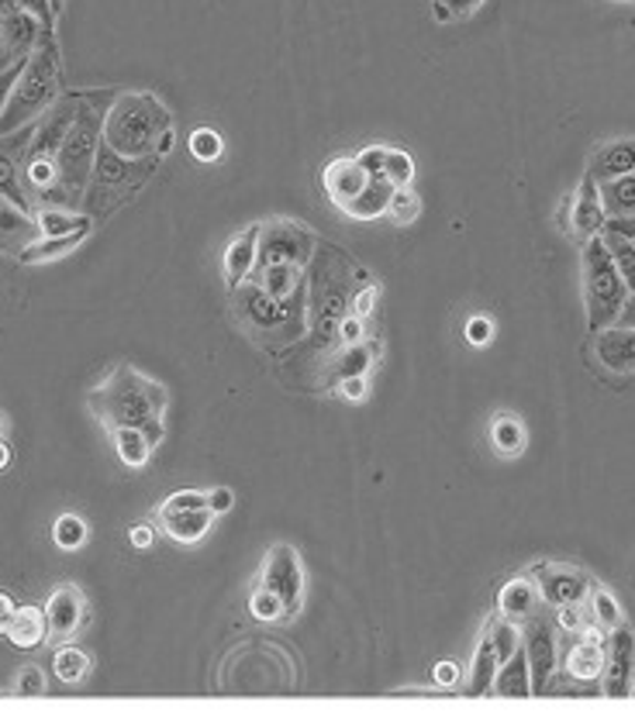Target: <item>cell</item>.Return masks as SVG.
Wrapping results in <instances>:
<instances>
[{
	"instance_id": "6da1fadb",
	"label": "cell",
	"mask_w": 635,
	"mask_h": 720,
	"mask_svg": "<svg viewBox=\"0 0 635 720\" xmlns=\"http://www.w3.org/2000/svg\"><path fill=\"white\" fill-rule=\"evenodd\" d=\"M87 403L108 431L111 428H142L152 445L163 442V434H166L163 414L169 407V394H166L163 383L145 376L142 369H135L129 363L114 366L90 390Z\"/></svg>"
},
{
	"instance_id": "7a4b0ae2",
	"label": "cell",
	"mask_w": 635,
	"mask_h": 720,
	"mask_svg": "<svg viewBox=\"0 0 635 720\" xmlns=\"http://www.w3.org/2000/svg\"><path fill=\"white\" fill-rule=\"evenodd\" d=\"M163 132H169V111L152 93L114 97V104L105 114V128H100L108 152L132 163L156 156V142Z\"/></svg>"
},
{
	"instance_id": "3957f363",
	"label": "cell",
	"mask_w": 635,
	"mask_h": 720,
	"mask_svg": "<svg viewBox=\"0 0 635 720\" xmlns=\"http://www.w3.org/2000/svg\"><path fill=\"white\" fill-rule=\"evenodd\" d=\"M59 53H56V42L39 35L35 48L21 63L18 73V84L8 97V108L0 114V139H8L14 132H21L24 124L42 118L48 108L59 100Z\"/></svg>"
},
{
	"instance_id": "277c9868",
	"label": "cell",
	"mask_w": 635,
	"mask_h": 720,
	"mask_svg": "<svg viewBox=\"0 0 635 720\" xmlns=\"http://www.w3.org/2000/svg\"><path fill=\"white\" fill-rule=\"evenodd\" d=\"M100 128H105V118H100L94 108L87 104H76V118L69 124V132L59 145V156H56V184L63 203H80L90 176L97 169V156H100Z\"/></svg>"
},
{
	"instance_id": "5b68a950",
	"label": "cell",
	"mask_w": 635,
	"mask_h": 720,
	"mask_svg": "<svg viewBox=\"0 0 635 720\" xmlns=\"http://www.w3.org/2000/svg\"><path fill=\"white\" fill-rule=\"evenodd\" d=\"M304 603V565L294 545H273L266 552L260 583L249 597V610L260 621H287Z\"/></svg>"
},
{
	"instance_id": "8992f818",
	"label": "cell",
	"mask_w": 635,
	"mask_h": 720,
	"mask_svg": "<svg viewBox=\"0 0 635 720\" xmlns=\"http://www.w3.org/2000/svg\"><path fill=\"white\" fill-rule=\"evenodd\" d=\"M580 266H583V303H588V331H604L612 328L622 314V303L628 297L625 279L607 252L604 239L594 235L583 242V255H580Z\"/></svg>"
},
{
	"instance_id": "52a82bcc",
	"label": "cell",
	"mask_w": 635,
	"mask_h": 720,
	"mask_svg": "<svg viewBox=\"0 0 635 720\" xmlns=\"http://www.w3.org/2000/svg\"><path fill=\"white\" fill-rule=\"evenodd\" d=\"M73 118H76V104H69V100L53 104L42 114V121L35 128V139H32L29 152H24V176H29V184L35 190H53L56 156H59V145L69 132Z\"/></svg>"
},
{
	"instance_id": "ba28073f",
	"label": "cell",
	"mask_w": 635,
	"mask_h": 720,
	"mask_svg": "<svg viewBox=\"0 0 635 720\" xmlns=\"http://www.w3.org/2000/svg\"><path fill=\"white\" fill-rule=\"evenodd\" d=\"M218 513L208 507V494L200 490H176L169 494L160 510H156V524L166 538L180 545H197L211 534Z\"/></svg>"
},
{
	"instance_id": "9c48e42d",
	"label": "cell",
	"mask_w": 635,
	"mask_h": 720,
	"mask_svg": "<svg viewBox=\"0 0 635 720\" xmlns=\"http://www.w3.org/2000/svg\"><path fill=\"white\" fill-rule=\"evenodd\" d=\"M315 255V235L308 228H300L297 221L287 218H273L260 228V255H256V269L270 263H294L304 269Z\"/></svg>"
},
{
	"instance_id": "30bf717a",
	"label": "cell",
	"mask_w": 635,
	"mask_h": 720,
	"mask_svg": "<svg viewBox=\"0 0 635 720\" xmlns=\"http://www.w3.org/2000/svg\"><path fill=\"white\" fill-rule=\"evenodd\" d=\"M604 697H632L635 693V631L618 624L607 631L604 645V673H601Z\"/></svg>"
},
{
	"instance_id": "8fae6325",
	"label": "cell",
	"mask_w": 635,
	"mask_h": 720,
	"mask_svg": "<svg viewBox=\"0 0 635 720\" xmlns=\"http://www.w3.org/2000/svg\"><path fill=\"white\" fill-rule=\"evenodd\" d=\"M528 576L539 586L543 603H549V607H583V600H588V594H591V576L573 569V565L539 562Z\"/></svg>"
},
{
	"instance_id": "7c38bea8",
	"label": "cell",
	"mask_w": 635,
	"mask_h": 720,
	"mask_svg": "<svg viewBox=\"0 0 635 720\" xmlns=\"http://www.w3.org/2000/svg\"><path fill=\"white\" fill-rule=\"evenodd\" d=\"M525 655H528V673H532V697L546 693L556 679V668H560V655H556V628L546 617H528V631H525Z\"/></svg>"
},
{
	"instance_id": "4fadbf2b",
	"label": "cell",
	"mask_w": 635,
	"mask_h": 720,
	"mask_svg": "<svg viewBox=\"0 0 635 720\" xmlns=\"http://www.w3.org/2000/svg\"><path fill=\"white\" fill-rule=\"evenodd\" d=\"M87 617V600H84V589L73 586V583H63L56 586L53 594H48V603H45V628H48V638L45 641H69L76 631H80Z\"/></svg>"
},
{
	"instance_id": "5bb4252c",
	"label": "cell",
	"mask_w": 635,
	"mask_h": 720,
	"mask_svg": "<svg viewBox=\"0 0 635 720\" xmlns=\"http://www.w3.org/2000/svg\"><path fill=\"white\" fill-rule=\"evenodd\" d=\"M577 641H573V649H570V655H567V662H563V668H567V676L573 679V683H598L601 679V673H604V631L594 624V628H583L580 634H573Z\"/></svg>"
},
{
	"instance_id": "9a60e30c",
	"label": "cell",
	"mask_w": 635,
	"mask_h": 720,
	"mask_svg": "<svg viewBox=\"0 0 635 720\" xmlns=\"http://www.w3.org/2000/svg\"><path fill=\"white\" fill-rule=\"evenodd\" d=\"M604 203H601V193H598V179L591 173H583L580 187L573 193V211H570V231L580 235L583 242L601 235L604 231Z\"/></svg>"
},
{
	"instance_id": "2e32d148",
	"label": "cell",
	"mask_w": 635,
	"mask_h": 720,
	"mask_svg": "<svg viewBox=\"0 0 635 720\" xmlns=\"http://www.w3.org/2000/svg\"><path fill=\"white\" fill-rule=\"evenodd\" d=\"M594 358L612 373H635V328H604L594 334Z\"/></svg>"
},
{
	"instance_id": "e0dca14e",
	"label": "cell",
	"mask_w": 635,
	"mask_h": 720,
	"mask_svg": "<svg viewBox=\"0 0 635 720\" xmlns=\"http://www.w3.org/2000/svg\"><path fill=\"white\" fill-rule=\"evenodd\" d=\"M260 228H263V221L260 224H249L245 231H239V235L228 242V248H225V259H221V266H225V279H228V287H242V283H249V276H252V269H256V255H260Z\"/></svg>"
},
{
	"instance_id": "ac0fdd59",
	"label": "cell",
	"mask_w": 635,
	"mask_h": 720,
	"mask_svg": "<svg viewBox=\"0 0 635 720\" xmlns=\"http://www.w3.org/2000/svg\"><path fill=\"white\" fill-rule=\"evenodd\" d=\"M370 184V173L355 163V159H332L325 169H321V187L328 193V200L336 203V208H346V203L363 193V187Z\"/></svg>"
},
{
	"instance_id": "d6986e66",
	"label": "cell",
	"mask_w": 635,
	"mask_h": 720,
	"mask_svg": "<svg viewBox=\"0 0 635 720\" xmlns=\"http://www.w3.org/2000/svg\"><path fill=\"white\" fill-rule=\"evenodd\" d=\"M543 607V597H539V586L532 583V579H512V583H504L501 586V594H497V613L504 617V621H528V617H536Z\"/></svg>"
},
{
	"instance_id": "ffe728a7",
	"label": "cell",
	"mask_w": 635,
	"mask_h": 720,
	"mask_svg": "<svg viewBox=\"0 0 635 720\" xmlns=\"http://www.w3.org/2000/svg\"><path fill=\"white\" fill-rule=\"evenodd\" d=\"M90 231H94V221L80 224L76 231H66V235H48V239L42 235L39 242L24 245L18 259H21V263H29V266H35V263H53V259H63V255H69L76 245H84V242L90 239Z\"/></svg>"
},
{
	"instance_id": "44dd1931",
	"label": "cell",
	"mask_w": 635,
	"mask_h": 720,
	"mask_svg": "<svg viewBox=\"0 0 635 720\" xmlns=\"http://www.w3.org/2000/svg\"><path fill=\"white\" fill-rule=\"evenodd\" d=\"M249 283H256V287L276 300V303H284L294 297V290L300 287V266L294 263H270V266H260V269H252Z\"/></svg>"
},
{
	"instance_id": "7402d4cb",
	"label": "cell",
	"mask_w": 635,
	"mask_h": 720,
	"mask_svg": "<svg viewBox=\"0 0 635 720\" xmlns=\"http://www.w3.org/2000/svg\"><path fill=\"white\" fill-rule=\"evenodd\" d=\"M497 668H501V655L494 645V634H491V628H484V638H480V645L473 652V665H470V683H467L470 697H484V693L494 689Z\"/></svg>"
},
{
	"instance_id": "603a6c76",
	"label": "cell",
	"mask_w": 635,
	"mask_h": 720,
	"mask_svg": "<svg viewBox=\"0 0 635 720\" xmlns=\"http://www.w3.org/2000/svg\"><path fill=\"white\" fill-rule=\"evenodd\" d=\"M598 184L601 179H612V176H625L635 173V139H618V142H607L594 152L591 169H588Z\"/></svg>"
},
{
	"instance_id": "cb8c5ba5",
	"label": "cell",
	"mask_w": 635,
	"mask_h": 720,
	"mask_svg": "<svg viewBox=\"0 0 635 720\" xmlns=\"http://www.w3.org/2000/svg\"><path fill=\"white\" fill-rule=\"evenodd\" d=\"M391 193H394V187L387 184L384 176H370V184L363 187V193H355L339 211L349 214L352 221H376L380 214H387Z\"/></svg>"
},
{
	"instance_id": "d4e9b609",
	"label": "cell",
	"mask_w": 635,
	"mask_h": 720,
	"mask_svg": "<svg viewBox=\"0 0 635 720\" xmlns=\"http://www.w3.org/2000/svg\"><path fill=\"white\" fill-rule=\"evenodd\" d=\"M494 693L497 697H532V673H528L525 645H518L501 662L497 676H494Z\"/></svg>"
},
{
	"instance_id": "484cf974",
	"label": "cell",
	"mask_w": 635,
	"mask_h": 720,
	"mask_svg": "<svg viewBox=\"0 0 635 720\" xmlns=\"http://www.w3.org/2000/svg\"><path fill=\"white\" fill-rule=\"evenodd\" d=\"M8 641L14 649H39L42 641L48 638V628H45V610L39 607H18L14 617H11V624H8Z\"/></svg>"
},
{
	"instance_id": "4316f807",
	"label": "cell",
	"mask_w": 635,
	"mask_h": 720,
	"mask_svg": "<svg viewBox=\"0 0 635 720\" xmlns=\"http://www.w3.org/2000/svg\"><path fill=\"white\" fill-rule=\"evenodd\" d=\"M598 193L604 203V218H632L635 214V173L601 179Z\"/></svg>"
},
{
	"instance_id": "83f0119b",
	"label": "cell",
	"mask_w": 635,
	"mask_h": 720,
	"mask_svg": "<svg viewBox=\"0 0 635 720\" xmlns=\"http://www.w3.org/2000/svg\"><path fill=\"white\" fill-rule=\"evenodd\" d=\"M111 442H114L118 458L129 469H145L152 452H156V445L149 442V434L142 428H111Z\"/></svg>"
},
{
	"instance_id": "f1b7e54d",
	"label": "cell",
	"mask_w": 635,
	"mask_h": 720,
	"mask_svg": "<svg viewBox=\"0 0 635 720\" xmlns=\"http://www.w3.org/2000/svg\"><path fill=\"white\" fill-rule=\"evenodd\" d=\"M373 358H376V345H370V342H360V345H352V348H342V355L332 358V366H328L325 383H328V387H336V383H342V379H349V376H363V373L373 366Z\"/></svg>"
},
{
	"instance_id": "f546056e",
	"label": "cell",
	"mask_w": 635,
	"mask_h": 720,
	"mask_svg": "<svg viewBox=\"0 0 635 720\" xmlns=\"http://www.w3.org/2000/svg\"><path fill=\"white\" fill-rule=\"evenodd\" d=\"M491 445L504 458L522 455L525 452V424L515 414H497L491 424Z\"/></svg>"
},
{
	"instance_id": "4dcf8cb0",
	"label": "cell",
	"mask_w": 635,
	"mask_h": 720,
	"mask_svg": "<svg viewBox=\"0 0 635 720\" xmlns=\"http://www.w3.org/2000/svg\"><path fill=\"white\" fill-rule=\"evenodd\" d=\"M53 668H56V676L66 686H76V683H84L90 676L94 662H90V655L84 649H76V645H69V641H63V645L56 649V655H53Z\"/></svg>"
},
{
	"instance_id": "1f68e13d",
	"label": "cell",
	"mask_w": 635,
	"mask_h": 720,
	"mask_svg": "<svg viewBox=\"0 0 635 720\" xmlns=\"http://www.w3.org/2000/svg\"><path fill=\"white\" fill-rule=\"evenodd\" d=\"M87 538H90V528L87 521L80 518V513H59L56 524H53V542L56 549L63 552H80L87 545Z\"/></svg>"
},
{
	"instance_id": "d6a6232c",
	"label": "cell",
	"mask_w": 635,
	"mask_h": 720,
	"mask_svg": "<svg viewBox=\"0 0 635 720\" xmlns=\"http://www.w3.org/2000/svg\"><path fill=\"white\" fill-rule=\"evenodd\" d=\"M588 603H591V613H594V624L601 631H612L622 624V607L615 600V594L607 586H598L591 583V594H588Z\"/></svg>"
},
{
	"instance_id": "836d02e7",
	"label": "cell",
	"mask_w": 635,
	"mask_h": 720,
	"mask_svg": "<svg viewBox=\"0 0 635 720\" xmlns=\"http://www.w3.org/2000/svg\"><path fill=\"white\" fill-rule=\"evenodd\" d=\"M601 239H604L607 252H612V259H615V266H618V273L625 279V287L632 293L635 290V242L625 239V235H615V231H601Z\"/></svg>"
},
{
	"instance_id": "e575fe53",
	"label": "cell",
	"mask_w": 635,
	"mask_h": 720,
	"mask_svg": "<svg viewBox=\"0 0 635 720\" xmlns=\"http://www.w3.org/2000/svg\"><path fill=\"white\" fill-rule=\"evenodd\" d=\"M90 218H84V214H73V211H66V208H42L39 211V218H35V224H39V231L48 239V235H66V231H76L80 224H87Z\"/></svg>"
},
{
	"instance_id": "d590c367",
	"label": "cell",
	"mask_w": 635,
	"mask_h": 720,
	"mask_svg": "<svg viewBox=\"0 0 635 720\" xmlns=\"http://www.w3.org/2000/svg\"><path fill=\"white\" fill-rule=\"evenodd\" d=\"M387 214H391L394 224H415L418 214H421V197H418L412 187H397V190L391 193Z\"/></svg>"
},
{
	"instance_id": "8d00e7d4",
	"label": "cell",
	"mask_w": 635,
	"mask_h": 720,
	"mask_svg": "<svg viewBox=\"0 0 635 720\" xmlns=\"http://www.w3.org/2000/svg\"><path fill=\"white\" fill-rule=\"evenodd\" d=\"M384 179L397 190V187H412L415 179V159L404 148H387L384 156Z\"/></svg>"
},
{
	"instance_id": "74e56055",
	"label": "cell",
	"mask_w": 635,
	"mask_h": 720,
	"mask_svg": "<svg viewBox=\"0 0 635 720\" xmlns=\"http://www.w3.org/2000/svg\"><path fill=\"white\" fill-rule=\"evenodd\" d=\"M187 145H190V156H194L197 163H208V166L218 163V159H221V152H225L221 135L211 132V128H197V132H190Z\"/></svg>"
},
{
	"instance_id": "f35d334b",
	"label": "cell",
	"mask_w": 635,
	"mask_h": 720,
	"mask_svg": "<svg viewBox=\"0 0 635 720\" xmlns=\"http://www.w3.org/2000/svg\"><path fill=\"white\" fill-rule=\"evenodd\" d=\"M336 331H339V345H342V348H352V345L366 342V318H360V314L346 311Z\"/></svg>"
},
{
	"instance_id": "ab89813d",
	"label": "cell",
	"mask_w": 635,
	"mask_h": 720,
	"mask_svg": "<svg viewBox=\"0 0 635 720\" xmlns=\"http://www.w3.org/2000/svg\"><path fill=\"white\" fill-rule=\"evenodd\" d=\"M484 0H431V11H436L439 21H452V18H470Z\"/></svg>"
},
{
	"instance_id": "60d3db41",
	"label": "cell",
	"mask_w": 635,
	"mask_h": 720,
	"mask_svg": "<svg viewBox=\"0 0 635 720\" xmlns=\"http://www.w3.org/2000/svg\"><path fill=\"white\" fill-rule=\"evenodd\" d=\"M14 689L21 693V697H39V693H45V673H42L39 665H24V668H18Z\"/></svg>"
},
{
	"instance_id": "b9f144b4",
	"label": "cell",
	"mask_w": 635,
	"mask_h": 720,
	"mask_svg": "<svg viewBox=\"0 0 635 720\" xmlns=\"http://www.w3.org/2000/svg\"><path fill=\"white\" fill-rule=\"evenodd\" d=\"M336 394H339L346 403H363V400L370 397V379H366V373H363V376H349V379L336 383Z\"/></svg>"
},
{
	"instance_id": "7bdbcfd3",
	"label": "cell",
	"mask_w": 635,
	"mask_h": 720,
	"mask_svg": "<svg viewBox=\"0 0 635 720\" xmlns=\"http://www.w3.org/2000/svg\"><path fill=\"white\" fill-rule=\"evenodd\" d=\"M491 339H494V321H491V318L477 314V318L467 321V342H470V345L484 348V345H491Z\"/></svg>"
},
{
	"instance_id": "ee69618b",
	"label": "cell",
	"mask_w": 635,
	"mask_h": 720,
	"mask_svg": "<svg viewBox=\"0 0 635 720\" xmlns=\"http://www.w3.org/2000/svg\"><path fill=\"white\" fill-rule=\"evenodd\" d=\"M18 11H29L32 18H39L45 29H56V8L53 0H18Z\"/></svg>"
},
{
	"instance_id": "f6af8a7d",
	"label": "cell",
	"mask_w": 635,
	"mask_h": 720,
	"mask_svg": "<svg viewBox=\"0 0 635 720\" xmlns=\"http://www.w3.org/2000/svg\"><path fill=\"white\" fill-rule=\"evenodd\" d=\"M384 156H387V145H370L355 156V163H360L370 176H384Z\"/></svg>"
},
{
	"instance_id": "bcb514c9",
	"label": "cell",
	"mask_w": 635,
	"mask_h": 720,
	"mask_svg": "<svg viewBox=\"0 0 635 720\" xmlns=\"http://www.w3.org/2000/svg\"><path fill=\"white\" fill-rule=\"evenodd\" d=\"M376 300H380V287H376V283H366V287L352 297V314L370 318V314H373V307H376Z\"/></svg>"
},
{
	"instance_id": "7dc6e473",
	"label": "cell",
	"mask_w": 635,
	"mask_h": 720,
	"mask_svg": "<svg viewBox=\"0 0 635 720\" xmlns=\"http://www.w3.org/2000/svg\"><path fill=\"white\" fill-rule=\"evenodd\" d=\"M556 628H560L563 634H580L583 631L580 607H556Z\"/></svg>"
},
{
	"instance_id": "c3c4849f",
	"label": "cell",
	"mask_w": 635,
	"mask_h": 720,
	"mask_svg": "<svg viewBox=\"0 0 635 720\" xmlns=\"http://www.w3.org/2000/svg\"><path fill=\"white\" fill-rule=\"evenodd\" d=\"M21 63H24V59H18L14 66H8L4 73H0V114H4V108H8V97H11V90H14V84H18Z\"/></svg>"
},
{
	"instance_id": "681fc988",
	"label": "cell",
	"mask_w": 635,
	"mask_h": 720,
	"mask_svg": "<svg viewBox=\"0 0 635 720\" xmlns=\"http://www.w3.org/2000/svg\"><path fill=\"white\" fill-rule=\"evenodd\" d=\"M129 542H132V549H139V552L152 549V545H156V528H152V524H135V528L129 531Z\"/></svg>"
},
{
	"instance_id": "f907efd6",
	"label": "cell",
	"mask_w": 635,
	"mask_h": 720,
	"mask_svg": "<svg viewBox=\"0 0 635 720\" xmlns=\"http://www.w3.org/2000/svg\"><path fill=\"white\" fill-rule=\"evenodd\" d=\"M208 507H211L215 513H228V510L236 507V494L228 490V486H218V490L208 494Z\"/></svg>"
},
{
	"instance_id": "816d5d0a",
	"label": "cell",
	"mask_w": 635,
	"mask_h": 720,
	"mask_svg": "<svg viewBox=\"0 0 635 720\" xmlns=\"http://www.w3.org/2000/svg\"><path fill=\"white\" fill-rule=\"evenodd\" d=\"M456 683H460V665H456V662H439L436 665V686L449 689Z\"/></svg>"
},
{
	"instance_id": "f5cc1de1",
	"label": "cell",
	"mask_w": 635,
	"mask_h": 720,
	"mask_svg": "<svg viewBox=\"0 0 635 720\" xmlns=\"http://www.w3.org/2000/svg\"><path fill=\"white\" fill-rule=\"evenodd\" d=\"M604 231H615V235H625V239L635 242V214L632 218H607Z\"/></svg>"
},
{
	"instance_id": "db71d44e",
	"label": "cell",
	"mask_w": 635,
	"mask_h": 720,
	"mask_svg": "<svg viewBox=\"0 0 635 720\" xmlns=\"http://www.w3.org/2000/svg\"><path fill=\"white\" fill-rule=\"evenodd\" d=\"M615 328H635V290L625 297V303H622V314H618Z\"/></svg>"
},
{
	"instance_id": "11a10c76",
	"label": "cell",
	"mask_w": 635,
	"mask_h": 720,
	"mask_svg": "<svg viewBox=\"0 0 635 720\" xmlns=\"http://www.w3.org/2000/svg\"><path fill=\"white\" fill-rule=\"evenodd\" d=\"M14 600L8 597V594H0V634L8 631V624H11V617H14Z\"/></svg>"
},
{
	"instance_id": "9f6ffc18",
	"label": "cell",
	"mask_w": 635,
	"mask_h": 720,
	"mask_svg": "<svg viewBox=\"0 0 635 720\" xmlns=\"http://www.w3.org/2000/svg\"><path fill=\"white\" fill-rule=\"evenodd\" d=\"M570 211H573V193L560 203V228H563V231L570 228Z\"/></svg>"
},
{
	"instance_id": "6f0895ef",
	"label": "cell",
	"mask_w": 635,
	"mask_h": 720,
	"mask_svg": "<svg viewBox=\"0 0 635 720\" xmlns=\"http://www.w3.org/2000/svg\"><path fill=\"white\" fill-rule=\"evenodd\" d=\"M169 148H173V132H163L160 142H156V156H166Z\"/></svg>"
},
{
	"instance_id": "680465c9",
	"label": "cell",
	"mask_w": 635,
	"mask_h": 720,
	"mask_svg": "<svg viewBox=\"0 0 635 720\" xmlns=\"http://www.w3.org/2000/svg\"><path fill=\"white\" fill-rule=\"evenodd\" d=\"M8 466H11V445L0 439V473H4Z\"/></svg>"
},
{
	"instance_id": "91938a15",
	"label": "cell",
	"mask_w": 635,
	"mask_h": 720,
	"mask_svg": "<svg viewBox=\"0 0 635 720\" xmlns=\"http://www.w3.org/2000/svg\"><path fill=\"white\" fill-rule=\"evenodd\" d=\"M18 11V0H0V21H4L8 14H14Z\"/></svg>"
},
{
	"instance_id": "94428289",
	"label": "cell",
	"mask_w": 635,
	"mask_h": 720,
	"mask_svg": "<svg viewBox=\"0 0 635 720\" xmlns=\"http://www.w3.org/2000/svg\"><path fill=\"white\" fill-rule=\"evenodd\" d=\"M4 434H8V418L0 414V439H4Z\"/></svg>"
},
{
	"instance_id": "6125c7cd",
	"label": "cell",
	"mask_w": 635,
	"mask_h": 720,
	"mask_svg": "<svg viewBox=\"0 0 635 720\" xmlns=\"http://www.w3.org/2000/svg\"><path fill=\"white\" fill-rule=\"evenodd\" d=\"M59 4H63V0H53V8H56V11H59Z\"/></svg>"
}]
</instances>
